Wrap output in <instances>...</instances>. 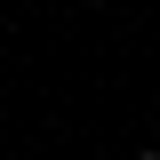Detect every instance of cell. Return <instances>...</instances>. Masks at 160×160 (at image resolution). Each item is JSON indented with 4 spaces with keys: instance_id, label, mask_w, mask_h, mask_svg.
I'll use <instances>...</instances> for the list:
<instances>
[{
    "instance_id": "6da1fadb",
    "label": "cell",
    "mask_w": 160,
    "mask_h": 160,
    "mask_svg": "<svg viewBox=\"0 0 160 160\" xmlns=\"http://www.w3.org/2000/svg\"><path fill=\"white\" fill-rule=\"evenodd\" d=\"M136 160H160V152H136Z\"/></svg>"
}]
</instances>
